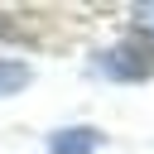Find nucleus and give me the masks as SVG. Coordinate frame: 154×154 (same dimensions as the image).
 I'll use <instances>...</instances> for the list:
<instances>
[{
    "label": "nucleus",
    "mask_w": 154,
    "mask_h": 154,
    "mask_svg": "<svg viewBox=\"0 0 154 154\" xmlns=\"http://www.w3.org/2000/svg\"><path fill=\"white\" fill-rule=\"evenodd\" d=\"M106 77H116V82H140V77H154V34L149 29H140L135 38H125V43H116L111 53H101V63H96Z\"/></svg>",
    "instance_id": "1"
},
{
    "label": "nucleus",
    "mask_w": 154,
    "mask_h": 154,
    "mask_svg": "<svg viewBox=\"0 0 154 154\" xmlns=\"http://www.w3.org/2000/svg\"><path fill=\"white\" fill-rule=\"evenodd\" d=\"M96 130H87V125H72V130H58L53 140H48V154H91L96 149Z\"/></svg>",
    "instance_id": "2"
},
{
    "label": "nucleus",
    "mask_w": 154,
    "mask_h": 154,
    "mask_svg": "<svg viewBox=\"0 0 154 154\" xmlns=\"http://www.w3.org/2000/svg\"><path fill=\"white\" fill-rule=\"evenodd\" d=\"M19 87H29V67L14 63V58H0V96H10Z\"/></svg>",
    "instance_id": "3"
}]
</instances>
